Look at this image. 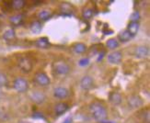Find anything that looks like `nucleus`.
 I'll return each instance as SVG.
<instances>
[{"label": "nucleus", "instance_id": "obj_8", "mask_svg": "<svg viewBox=\"0 0 150 123\" xmlns=\"http://www.w3.org/2000/svg\"><path fill=\"white\" fill-rule=\"evenodd\" d=\"M30 98L34 103H36V104H42L45 101V99H46V96L41 91H35L33 93H31Z\"/></svg>", "mask_w": 150, "mask_h": 123}, {"label": "nucleus", "instance_id": "obj_30", "mask_svg": "<svg viewBox=\"0 0 150 123\" xmlns=\"http://www.w3.org/2000/svg\"><path fill=\"white\" fill-rule=\"evenodd\" d=\"M71 121H72V119H71V118H68V119H67L66 120H64V123H71Z\"/></svg>", "mask_w": 150, "mask_h": 123}, {"label": "nucleus", "instance_id": "obj_13", "mask_svg": "<svg viewBox=\"0 0 150 123\" xmlns=\"http://www.w3.org/2000/svg\"><path fill=\"white\" fill-rule=\"evenodd\" d=\"M109 99H110V103L113 104V105H115V106L116 105H120L122 103V100L121 94L118 93V92H112V93H110V96H109Z\"/></svg>", "mask_w": 150, "mask_h": 123}, {"label": "nucleus", "instance_id": "obj_18", "mask_svg": "<svg viewBox=\"0 0 150 123\" xmlns=\"http://www.w3.org/2000/svg\"><path fill=\"white\" fill-rule=\"evenodd\" d=\"M42 23L40 21H33V22H31L30 24V30L32 33H34V34H39L40 32L42 31Z\"/></svg>", "mask_w": 150, "mask_h": 123}, {"label": "nucleus", "instance_id": "obj_28", "mask_svg": "<svg viewBox=\"0 0 150 123\" xmlns=\"http://www.w3.org/2000/svg\"><path fill=\"white\" fill-rule=\"evenodd\" d=\"M88 63H89V60L88 58H83V59L79 60V62H78V64L80 66H87L88 65Z\"/></svg>", "mask_w": 150, "mask_h": 123}, {"label": "nucleus", "instance_id": "obj_7", "mask_svg": "<svg viewBox=\"0 0 150 123\" xmlns=\"http://www.w3.org/2000/svg\"><path fill=\"white\" fill-rule=\"evenodd\" d=\"M122 54L121 51H115L108 55V62L112 64H119L122 62Z\"/></svg>", "mask_w": 150, "mask_h": 123}, {"label": "nucleus", "instance_id": "obj_9", "mask_svg": "<svg viewBox=\"0 0 150 123\" xmlns=\"http://www.w3.org/2000/svg\"><path fill=\"white\" fill-rule=\"evenodd\" d=\"M93 79L90 76H84L80 81V86L83 90H90L93 87Z\"/></svg>", "mask_w": 150, "mask_h": 123}, {"label": "nucleus", "instance_id": "obj_31", "mask_svg": "<svg viewBox=\"0 0 150 123\" xmlns=\"http://www.w3.org/2000/svg\"><path fill=\"white\" fill-rule=\"evenodd\" d=\"M19 123H29V122H27V121H21Z\"/></svg>", "mask_w": 150, "mask_h": 123}, {"label": "nucleus", "instance_id": "obj_27", "mask_svg": "<svg viewBox=\"0 0 150 123\" xmlns=\"http://www.w3.org/2000/svg\"><path fill=\"white\" fill-rule=\"evenodd\" d=\"M8 83V78L6 76L3 74V73H0V87H3L6 85Z\"/></svg>", "mask_w": 150, "mask_h": 123}, {"label": "nucleus", "instance_id": "obj_21", "mask_svg": "<svg viewBox=\"0 0 150 123\" xmlns=\"http://www.w3.org/2000/svg\"><path fill=\"white\" fill-rule=\"evenodd\" d=\"M15 37H16L15 31H14V30H12V29L6 30L4 32V34H3V38L5 39L6 41H8L14 40Z\"/></svg>", "mask_w": 150, "mask_h": 123}, {"label": "nucleus", "instance_id": "obj_20", "mask_svg": "<svg viewBox=\"0 0 150 123\" xmlns=\"http://www.w3.org/2000/svg\"><path fill=\"white\" fill-rule=\"evenodd\" d=\"M38 18L41 19L42 21H46L52 18V13L49 10H42L39 12Z\"/></svg>", "mask_w": 150, "mask_h": 123}, {"label": "nucleus", "instance_id": "obj_15", "mask_svg": "<svg viewBox=\"0 0 150 123\" xmlns=\"http://www.w3.org/2000/svg\"><path fill=\"white\" fill-rule=\"evenodd\" d=\"M72 50L75 53L81 54V53H84L85 51H87V46H86V44H84L82 42H77L72 47Z\"/></svg>", "mask_w": 150, "mask_h": 123}, {"label": "nucleus", "instance_id": "obj_26", "mask_svg": "<svg viewBox=\"0 0 150 123\" xmlns=\"http://www.w3.org/2000/svg\"><path fill=\"white\" fill-rule=\"evenodd\" d=\"M61 11L64 13H68V14H71L72 8H71V6L67 3H63L61 5Z\"/></svg>", "mask_w": 150, "mask_h": 123}, {"label": "nucleus", "instance_id": "obj_17", "mask_svg": "<svg viewBox=\"0 0 150 123\" xmlns=\"http://www.w3.org/2000/svg\"><path fill=\"white\" fill-rule=\"evenodd\" d=\"M139 30V23L138 22H130L128 25L127 30L129 31V33L131 34L133 37L137 33Z\"/></svg>", "mask_w": 150, "mask_h": 123}, {"label": "nucleus", "instance_id": "obj_29", "mask_svg": "<svg viewBox=\"0 0 150 123\" xmlns=\"http://www.w3.org/2000/svg\"><path fill=\"white\" fill-rule=\"evenodd\" d=\"M32 117H33V118H41V119L43 118V117H42V115L41 113H35L33 116H32Z\"/></svg>", "mask_w": 150, "mask_h": 123}, {"label": "nucleus", "instance_id": "obj_5", "mask_svg": "<svg viewBox=\"0 0 150 123\" xmlns=\"http://www.w3.org/2000/svg\"><path fill=\"white\" fill-rule=\"evenodd\" d=\"M35 82L42 86H47L51 84V80L49 76L44 73H37L35 75Z\"/></svg>", "mask_w": 150, "mask_h": 123}, {"label": "nucleus", "instance_id": "obj_23", "mask_svg": "<svg viewBox=\"0 0 150 123\" xmlns=\"http://www.w3.org/2000/svg\"><path fill=\"white\" fill-rule=\"evenodd\" d=\"M12 6L13 8L17 10L22 9L25 6V1H23V0H14V1H12Z\"/></svg>", "mask_w": 150, "mask_h": 123}, {"label": "nucleus", "instance_id": "obj_25", "mask_svg": "<svg viewBox=\"0 0 150 123\" xmlns=\"http://www.w3.org/2000/svg\"><path fill=\"white\" fill-rule=\"evenodd\" d=\"M140 18H141L140 13L138 11H134L130 15V20H131V22H138Z\"/></svg>", "mask_w": 150, "mask_h": 123}, {"label": "nucleus", "instance_id": "obj_3", "mask_svg": "<svg viewBox=\"0 0 150 123\" xmlns=\"http://www.w3.org/2000/svg\"><path fill=\"white\" fill-rule=\"evenodd\" d=\"M13 86H14L16 91L18 93H24L29 89V83L28 81L22 78V77H18L15 79L14 83H13Z\"/></svg>", "mask_w": 150, "mask_h": 123}, {"label": "nucleus", "instance_id": "obj_22", "mask_svg": "<svg viewBox=\"0 0 150 123\" xmlns=\"http://www.w3.org/2000/svg\"><path fill=\"white\" fill-rule=\"evenodd\" d=\"M106 45L110 50H114L119 46V42L116 39H110L106 42Z\"/></svg>", "mask_w": 150, "mask_h": 123}, {"label": "nucleus", "instance_id": "obj_2", "mask_svg": "<svg viewBox=\"0 0 150 123\" xmlns=\"http://www.w3.org/2000/svg\"><path fill=\"white\" fill-rule=\"evenodd\" d=\"M54 72L59 75H66L70 72V66L64 61H57L54 63Z\"/></svg>", "mask_w": 150, "mask_h": 123}, {"label": "nucleus", "instance_id": "obj_11", "mask_svg": "<svg viewBox=\"0 0 150 123\" xmlns=\"http://www.w3.org/2000/svg\"><path fill=\"white\" fill-rule=\"evenodd\" d=\"M134 54L137 58H146L149 54V50L146 46H138L134 51Z\"/></svg>", "mask_w": 150, "mask_h": 123}, {"label": "nucleus", "instance_id": "obj_14", "mask_svg": "<svg viewBox=\"0 0 150 123\" xmlns=\"http://www.w3.org/2000/svg\"><path fill=\"white\" fill-rule=\"evenodd\" d=\"M35 45L40 49H47L50 46V42H49L47 38L42 37V38L38 39V40L36 41V42H35Z\"/></svg>", "mask_w": 150, "mask_h": 123}, {"label": "nucleus", "instance_id": "obj_6", "mask_svg": "<svg viewBox=\"0 0 150 123\" xmlns=\"http://www.w3.org/2000/svg\"><path fill=\"white\" fill-rule=\"evenodd\" d=\"M128 105L131 108H138L143 105V100L140 96H136V95H133L131 96H129V98L127 100Z\"/></svg>", "mask_w": 150, "mask_h": 123}, {"label": "nucleus", "instance_id": "obj_4", "mask_svg": "<svg viewBox=\"0 0 150 123\" xmlns=\"http://www.w3.org/2000/svg\"><path fill=\"white\" fill-rule=\"evenodd\" d=\"M18 67L21 69L22 72L24 73H29L32 70L33 67V63L29 57H21L18 60Z\"/></svg>", "mask_w": 150, "mask_h": 123}, {"label": "nucleus", "instance_id": "obj_10", "mask_svg": "<svg viewBox=\"0 0 150 123\" xmlns=\"http://www.w3.org/2000/svg\"><path fill=\"white\" fill-rule=\"evenodd\" d=\"M54 96L56 98H60V99L67 98L69 96V91L66 87H56L54 90Z\"/></svg>", "mask_w": 150, "mask_h": 123}, {"label": "nucleus", "instance_id": "obj_1", "mask_svg": "<svg viewBox=\"0 0 150 123\" xmlns=\"http://www.w3.org/2000/svg\"><path fill=\"white\" fill-rule=\"evenodd\" d=\"M89 110H90L91 115H92L93 119L97 121L103 122L107 119L108 113H107L106 108L102 104H100V102L91 103L89 106Z\"/></svg>", "mask_w": 150, "mask_h": 123}, {"label": "nucleus", "instance_id": "obj_19", "mask_svg": "<svg viewBox=\"0 0 150 123\" xmlns=\"http://www.w3.org/2000/svg\"><path fill=\"white\" fill-rule=\"evenodd\" d=\"M9 20L14 26H19L21 24H22V22H23V16L21 15V14L14 15V16L10 17Z\"/></svg>", "mask_w": 150, "mask_h": 123}, {"label": "nucleus", "instance_id": "obj_12", "mask_svg": "<svg viewBox=\"0 0 150 123\" xmlns=\"http://www.w3.org/2000/svg\"><path fill=\"white\" fill-rule=\"evenodd\" d=\"M69 109V106L67 104V103H64V102H61V103H58V104L55 105V108H54V111H55V114L60 116L64 113H66L67 110Z\"/></svg>", "mask_w": 150, "mask_h": 123}, {"label": "nucleus", "instance_id": "obj_24", "mask_svg": "<svg viewBox=\"0 0 150 123\" xmlns=\"http://www.w3.org/2000/svg\"><path fill=\"white\" fill-rule=\"evenodd\" d=\"M82 16L85 19H90V18H92L93 17V10L91 9V8H85L82 12Z\"/></svg>", "mask_w": 150, "mask_h": 123}, {"label": "nucleus", "instance_id": "obj_16", "mask_svg": "<svg viewBox=\"0 0 150 123\" xmlns=\"http://www.w3.org/2000/svg\"><path fill=\"white\" fill-rule=\"evenodd\" d=\"M132 38H133V36L129 33V31L127 30L121 31L119 33V35H118V40L121 42H128Z\"/></svg>", "mask_w": 150, "mask_h": 123}]
</instances>
